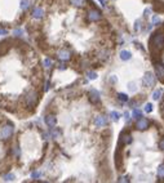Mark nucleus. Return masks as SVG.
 <instances>
[{
  "label": "nucleus",
  "instance_id": "f257e3e1",
  "mask_svg": "<svg viewBox=\"0 0 164 183\" xmlns=\"http://www.w3.org/2000/svg\"><path fill=\"white\" fill-rule=\"evenodd\" d=\"M163 49H164V32L163 31L155 32L150 39V51L153 57H155L156 54L159 56L160 51H163Z\"/></svg>",
  "mask_w": 164,
  "mask_h": 183
},
{
  "label": "nucleus",
  "instance_id": "f03ea898",
  "mask_svg": "<svg viewBox=\"0 0 164 183\" xmlns=\"http://www.w3.org/2000/svg\"><path fill=\"white\" fill-rule=\"evenodd\" d=\"M13 134V127L12 125H4L0 130V137L3 139H8L11 138V135Z\"/></svg>",
  "mask_w": 164,
  "mask_h": 183
},
{
  "label": "nucleus",
  "instance_id": "7ed1b4c3",
  "mask_svg": "<svg viewBox=\"0 0 164 183\" xmlns=\"http://www.w3.org/2000/svg\"><path fill=\"white\" fill-rule=\"evenodd\" d=\"M142 81H144L145 87L150 88V87H153L154 83H155V76H154L153 72H147L146 75L144 76V80H142Z\"/></svg>",
  "mask_w": 164,
  "mask_h": 183
},
{
  "label": "nucleus",
  "instance_id": "20e7f679",
  "mask_svg": "<svg viewBox=\"0 0 164 183\" xmlns=\"http://www.w3.org/2000/svg\"><path fill=\"white\" fill-rule=\"evenodd\" d=\"M132 142V135L127 132H123L120 134V139H119V144L123 146V144H129Z\"/></svg>",
  "mask_w": 164,
  "mask_h": 183
},
{
  "label": "nucleus",
  "instance_id": "39448f33",
  "mask_svg": "<svg viewBox=\"0 0 164 183\" xmlns=\"http://www.w3.org/2000/svg\"><path fill=\"white\" fill-rule=\"evenodd\" d=\"M147 127H149V121H147V119L140 117L138 120H137L136 128H137L138 130H145V129H147Z\"/></svg>",
  "mask_w": 164,
  "mask_h": 183
},
{
  "label": "nucleus",
  "instance_id": "423d86ee",
  "mask_svg": "<svg viewBox=\"0 0 164 183\" xmlns=\"http://www.w3.org/2000/svg\"><path fill=\"white\" fill-rule=\"evenodd\" d=\"M115 164H116V168L119 170H122V166H123V155H122V150H118L115 152Z\"/></svg>",
  "mask_w": 164,
  "mask_h": 183
},
{
  "label": "nucleus",
  "instance_id": "0eeeda50",
  "mask_svg": "<svg viewBox=\"0 0 164 183\" xmlns=\"http://www.w3.org/2000/svg\"><path fill=\"white\" fill-rule=\"evenodd\" d=\"M89 101L92 103H100V93L96 89H92L89 92Z\"/></svg>",
  "mask_w": 164,
  "mask_h": 183
},
{
  "label": "nucleus",
  "instance_id": "6e6552de",
  "mask_svg": "<svg viewBox=\"0 0 164 183\" xmlns=\"http://www.w3.org/2000/svg\"><path fill=\"white\" fill-rule=\"evenodd\" d=\"M88 20L92 21V22H96V21H100L101 20V13L98 10H96V9H93V10H91L88 13Z\"/></svg>",
  "mask_w": 164,
  "mask_h": 183
},
{
  "label": "nucleus",
  "instance_id": "1a4fd4ad",
  "mask_svg": "<svg viewBox=\"0 0 164 183\" xmlns=\"http://www.w3.org/2000/svg\"><path fill=\"white\" fill-rule=\"evenodd\" d=\"M26 102H27L28 106H34V104L38 102V94L34 93V92H31V93L27 94V97H26Z\"/></svg>",
  "mask_w": 164,
  "mask_h": 183
},
{
  "label": "nucleus",
  "instance_id": "9d476101",
  "mask_svg": "<svg viewBox=\"0 0 164 183\" xmlns=\"http://www.w3.org/2000/svg\"><path fill=\"white\" fill-rule=\"evenodd\" d=\"M45 124L48 125L49 128H54L57 124V119L54 115H47L45 116Z\"/></svg>",
  "mask_w": 164,
  "mask_h": 183
},
{
  "label": "nucleus",
  "instance_id": "9b49d317",
  "mask_svg": "<svg viewBox=\"0 0 164 183\" xmlns=\"http://www.w3.org/2000/svg\"><path fill=\"white\" fill-rule=\"evenodd\" d=\"M57 56H58V58L61 59V61H69L70 57H71V53H70L67 49H61V51L57 53Z\"/></svg>",
  "mask_w": 164,
  "mask_h": 183
},
{
  "label": "nucleus",
  "instance_id": "f8f14e48",
  "mask_svg": "<svg viewBox=\"0 0 164 183\" xmlns=\"http://www.w3.org/2000/svg\"><path fill=\"white\" fill-rule=\"evenodd\" d=\"M106 124H107V121H106V119L103 117V116H96V119H95V125L97 128H102V127H105Z\"/></svg>",
  "mask_w": 164,
  "mask_h": 183
},
{
  "label": "nucleus",
  "instance_id": "ddd939ff",
  "mask_svg": "<svg viewBox=\"0 0 164 183\" xmlns=\"http://www.w3.org/2000/svg\"><path fill=\"white\" fill-rule=\"evenodd\" d=\"M155 67H156V75H158L159 80L164 81V65H161V63H158Z\"/></svg>",
  "mask_w": 164,
  "mask_h": 183
},
{
  "label": "nucleus",
  "instance_id": "4468645a",
  "mask_svg": "<svg viewBox=\"0 0 164 183\" xmlns=\"http://www.w3.org/2000/svg\"><path fill=\"white\" fill-rule=\"evenodd\" d=\"M43 16H44V10H43V8H35L32 10V17L36 18V20L43 18Z\"/></svg>",
  "mask_w": 164,
  "mask_h": 183
},
{
  "label": "nucleus",
  "instance_id": "2eb2a0df",
  "mask_svg": "<svg viewBox=\"0 0 164 183\" xmlns=\"http://www.w3.org/2000/svg\"><path fill=\"white\" fill-rule=\"evenodd\" d=\"M131 57H132L131 52H128V51H122L120 52V58H122L123 61H128V59H131Z\"/></svg>",
  "mask_w": 164,
  "mask_h": 183
},
{
  "label": "nucleus",
  "instance_id": "dca6fc26",
  "mask_svg": "<svg viewBox=\"0 0 164 183\" xmlns=\"http://www.w3.org/2000/svg\"><path fill=\"white\" fill-rule=\"evenodd\" d=\"M30 8V0H21V9L26 10Z\"/></svg>",
  "mask_w": 164,
  "mask_h": 183
},
{
  "label": "nucleus",
  "instance_id": "f3484780",
  "mask_svg": "<svg viewBox=\"0 0 164 183\" xmlns=\"http://www.w3.org/2000/svg\"><path fill=\"white\" fill-rule=\"evenodd\" d=\"M70 3L75 7H83L85 4V0H70Z\"/></svg>",
  "mask_w": 164,
  "mask_h": 183
},
{
  "label": "nucleus",
  "instance_id": "a211bd4d",
  "mask_svg": "<svg viewBox=\"0 0 164 183\" xmlns=\"http://www.w3.org/2000/svg\"><path fill=\"white\" fill-rule=\"evenodd\" d=\"M3 179L5 180V182H12V180L14 179V174H12V173H8V174H5L3 177Z\"/></svg>",
  "mask_w": 164,
  "mask_h": 183
},
{
  "label": "nucleus",
  "instance_id": "6ab92c4d",
  "mask_svg": "<svg viewBox=\"0 0 164 183\" xmlns=\"http://www.w3.org/2000/svg\"><path fill=\"white\" fill-rule=\"evenodd\" d=\"M156 12H163L164 10V3H156L155 7H154Z\"/></svg>",
  "mask_w": 164,
  "mask_h": 183
},
{
  "label": "nucleus",
  "instance_id": "aec40b11",
  "mask_svg": "<svg viewBox=\"0 0 164 183\" xmlns=\"http://www.w3.org/2000/svg\"><path fill=\"white\" fill-rule=\"evenodd\" d=\"M160 96H161V90L160 89L155 90V92H154V94H153V99L158 101V99H160Z\"/></svg>",
  "mask_w": 164,
  "mask_h": 183
},
{
  "label": "nucleus",
  "instance_id": "412c9836",
  "mask_svg": "<svg viewBox=\"0 0 164 183\" xmlns=\"http://www.w3.org/2000/svg\"><path fill=\"white\" fill-rule=\"evenodd\" d=\"M110 117H111L112 121H118L119 120V117H120V115L118 112H115V111H112V112L110 113Z\"/></svg>",
  "mask_w": 164,
  "mask_h": 183
},
{
  "label": "nucleus",
  "instance_id": "4be33fe9",
  "mask_svg": "<svg viewBox=\"0 0 164 183\" xmlns=\"http://www.w3.org/2000/svg\"><path fill=\"white\" fill-rule=\"evenodd\" d=\"M87 76H88V79H89V80H95V79H97V73L93 72V71H89V72H87Z\"/></svg>",
  "mask_w": 164,
  "mask_h": 183
},
{
  "label": "nucleus",
  "instance_id": "5701e85b",
  "mask_svg": "<svg viewBox=\"0 0 164 183\" xmlns=\"http://www.w3.org/2000/svg\"><path fill=\"white\" fill-rule=\"evenodd\" d=\"M158 175L160 178H164V164H161V165L158 168Z\"/></svg>",
  "mask_w": 164,
  "mask_h": 183
},
{
  "label": "nucleus",
  "instance_id": "b1692460",
  "mask_svg": "<svg viewBox=\"0 0 164 183\" xmlns=\"http://www.w3.org/2000/svg\"><path fill=\"white\" fill-rule=\"evenodd\" d=\"M118 98H119L122 102H127V101H128V97H127V94H124V93H119V94H118Z\"/></svg>",
  "mask_w": 164,
  "mask_h": 183
},
{
  "label": "nucleus",
  "instance_id": "393cba45",
  "mask_svg": "<svg viewBox=\"0 0 164 183\" xmlns=\"http://www.w3.org/2000/svg\"><path fill=\"white\" fill-rule=\"evenodd\" d=\"M22 34H23L22 28H16V30L13 31V35H14V36H22Z\"/></svg>",
  "mask_w": 164,
  "mask_h": 183
},
{
  "label": "nucleus",
  "instance_id": "a878e982",
  "mask_svg": "<svg viewBox=\"0 0 164 183\" xmlns=\"http://www.w3.org/2000/svg\"><path fill=\"white\" fill-rule=\"evenodd\" d=\"M151 111H153V104H151V103H147V104H145V112L150 113Z\"/></svg>",
  "mask_w": 164,
  "mask_h": 183
},
{
  "label": "nucleus",
  "instance_id": "bb28decb",
  "mask_svg": "<svg viewBox=\"0 0 164 183\" xmlns=\"http://www.w3.org/2000/svg\"><path fill=\"white\" fill-rule=\"evenodd\" d=\"M50 66H52V61H50L49 58H45V59H44V67L49 68Z\"/></svg>",
  "mask_w": 164,
  "mask_h": 183
},
{
  "label": "nucleus",
  "instance_id": "cd10ccee",
  "mask_svg": "<svg viewBox=\"0 0 164 183\" xmlns=\"http://www.w3.org/2000/svg\"><path fill=\"white\" fill-rule=\"evenodd\" d=\"M132 115H133V117H141V111H140V110H133V112H132Z\"/></svg>",
  "mask_w": 164,
  "mask_h": 183
},
{
  "label": "nucleus",
  "instance_id": "c85d7f7f",
  "mask_svg": "<svg viewBox=\"0 0 164 183\" xmlns=\"http://www.w3.org/2000/svg\"><path fill=\"white\" fill-rule=\"evenodd\" d=\"M40 175H42V173L40 172H34L32 174H31V177H32L34 179H38V178H40Z\"/></svg>",
  "mask_w": 164,
  "mask_h": 183
},
{
  "label": "nucleus",
  "instance_id": "c756f323",
  "mask_svg": "<svg viewBox=\"0 0 164 183\" xmlns=\"http://www.w3.org/2000/svg\"><path fill=\"white\" fill-rule=\"evenodd\" d=\"M158 23H160V18H159L158 16H154V18H153V25H158Z\"/></svg>",
  "mask_w": 164,
  "mask_h": 183
},
{
  "label": "nucleus",
  "instance_id": "7c9ffc66",
  "mask_svg": "<svg viewBox=\"0 0 164 183\" xmlns=\"http://www.w3.org/2000/svg\"><path fill=\"white\" fill-rule=\"evenodd\" d=\"M4 35H8V31L5 28H0V36H4Z\"/></svg>",
  "mask_w": 164,
  "mask_h": 183
},
{
  "label": "nucleus",
  "instance_id": "2f4dec72",
  "mask_svg": "<svg viewBox=\"0 0 164 183\" xmlns=\"http://www.w3.org/2000/svg\"><path fill=\"white\" fill-rule=\"evenodd\" d=\"M140 25H141V23H140V21H138V22L136 23V26H134V30H136V31H138L140 28H141V26H140Z\"/></svg>",
  "mask_w": 164,
  "mask_h": 183
},
{
  "label": "nucleus",
  "instance_id": "473e14b6",
  "mask_svg": "<svg viewBox=\"0 0 164 183\" xmlns=\"http://www.w3.org/2000/svg\"><path fill=\"white\" fill-rule=\"evenodd\" d=\"M128 178H127V177H122V178H120V179H119V182H128Z\"/></svg>",
  "mask_w": 164,
  "mask_h": 183
},
{
  "label": "nucleus",
  "instance_id": "72a5a7b5",
  "mask_svg": "<svg viewBox=\"0 0 164 183\" xmlns=\"http://www.w3.org/2000/svg\"><path fill=\"white\" fill-rule=\"evenodd\" d=\"M129 89H131L132 92H134V90H136V89H134V83H131V84H129Z\"/></svg>",
  "mask_w": 164,
  "mask_h": 183
},
{
  "label": "nucleus",
  "instance_id": "f704fd0d",
  "mask_svg": "<svg viewBox=\"0 0 164 183\" xmlns=\"http://www.w3.org/2000/svg\"><path fill=\"white\" fill-rule=\"evenodd\" d=\"M100 3H101V5L102 7H105L106 5V0H100Z\"/></svg>",
  "mask_w": 164,
  "mask_h": 183
},
{
  "label": "nucleus",
  "instance_id": "c9c22d12",
  "mask_svg": "<svg viewBox=\"0 0 164 183\" xmlns=\"http://www.w3.org/2000/svg\"><path fill=\"white\" fill-rule=\"evenodd\" d=\"M160 148H161V150H164V139L160 142Z\"/></svg>",
  "mask_w": 164,
  "mask_h": 183
},
{
  "label": "nucleus",
  "instance_id": "e433bc0d",
  "mask_svg": "<svg viewBox=\"0 0 164 183\" xmlns=\"http://www.w3.org/2000/svg\"><path fill=\"white\" fill-rule=\"evenodd\" d=\"M124 116H125V119H129V113H128V112H125Z\"/></svg>",
  "mask_w": 164,
  "mask_h": 183
}]
</instances>
